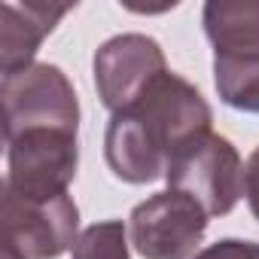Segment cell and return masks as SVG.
Here are the masks:
<instances>
[{"mask_svg":"<svg viewBox=\"0 0 259 259\" xmlns=\"http://www.w3.org/2000/svg\"><path fill=\"white\" fill-rule=\"evenodd\" d=\"M210 104L183 76L165 73L150 92L122 113H113L104 132V159L116 180L144 186L165 177L171 159L210 132Z\"/></svg>","mask_w":259,"mask_h":259,"instance_id":"6da1fadb","label":"cell"},{"mask_svg":"<svg viewBox=\"0 0 259 259\" xmlns=\"http://www.w3.org/2000/svg\"><path fill=\"white\" fill-rule=\"evenodd\" d=\"M0 101L7 141L34 128H61L79 135V98L58 64L34 61L31 67L4 76Z\"/></svg>","mask_w":259,"mask_h":259,"instance_id":"7a4b0ae2","label":"cell"},{"mask_svg":"<svg viewBox=\"0 0 259 259\" xmlns=\"http://www.w3.org/2000/svg\"><path fill=\"white\" fill-rule=\"evenodd\" d=\"M79 168V135L61 128H34L7 141L4 186L28 201L67 195Z\"/></svg>","mask_w":259,"mask_h":259,"instance_id":"3957f363","label":"cell"},{"mask_svg":"<svg viewBox=\"0 0 259 259\" xmlns=\"http://www.w3.org/2000/svg\"><path fill=\"white\" fill-rule=\"evenodd\" d=\"M165 180L168 189L195 198L207 217H226L244 195V162L229 138L207 132L171 159Z\"/></svg>","mask_w":259,"mask_h":259,"instance_id":"277c9868","label":"cell"},{"mask_svg":"<svg viewBox=\"0 0 259 259\" xmlns=\"http://www.w3.org/2000/svg\"><path fill=\"white\" fill-rule=\"evenodd\" d=\"M207 210L177 192L165 189L141 201L128 217V238L144 259H192L207 232Z\"/></svg>","mask_w":259,"mask_h":259,"instance_id":"5b68a950","label":"cell"},{"mask_svg":"<svg viewBox=\"0 0 259 259\" xmlns=\"http://www.w3.org/2000/svg\"><path fill=\"white\" fill-rule=\"evenodd\" d=\"M79 238V207L70 195L49 201L19 198L4 186L0 198V244L22 259H58Z\"/></svg>","mask_w":259,"mask_h":259,"instance_id":"8992f818","label":"cell"},{"mask_svg":"<svg viewBox=\"0 0 259 259\" xmlns=\"http://www.w3.org/2000/svg\"><path fill=\"white\" fill-rule=\"evenodd\" d=\"M95 92L110 113H122L138 104L150 85L168 73L162 46L147 34H116L98 46L95 61Z\"/></svg>","mask_w":259,"mask_h":259,"instance_id":"52a82bcc","label":"cell"},{"mask_svg":"<svg viewBox=\"0 0 259 259\" xmlns=\"http://www.w3.org/2000/svg\"><path fill=\"white\" fill-rule=\"evenodd\" d=\"M73 10V4H40V0H7L0 7V70L4 76L34 64L40 43Z\"/></svg>","mask_w":259,"mask_h":259,"instance_id":"ba28073f","label":"cell"},{"mask_svg":"<svg viewBox=\"0 0 259 259\" xmlns=\"http://www.w3.org/2000/svg\"><path fill=\"white\" fill-rule=\"evenodd\" d=\"M213 58L259 55V0H210L201 10Z\"/></svg>","mask_w":259,"mask_h":259,"instance_id":"9c48e42d","label":"cell"},{"mask_svg":"<svg viewBox=\"0 0 259 259\" xmlns=\"http://www.w3.org/2000/svg\"><path fill=\"white\" fill-rule=\"evenodd\" d=\"M213 85L226 107L259 113V55L213 58Z\"/></svg>","mask_w":259,"mask_h":259,"instance_id":"30bf717a","label":"cell"},{"mask_svg":"<svg viewBox=\"0 0 259 259\" xmlns=\"http://www.w3.org/2000/svg\"><path fill=\"white\" fill-rule=\"evenodd\" d=\"M132 238L122 220L92 223L79 232L70 259H132Z\"/></svg>","mask_w":259,"mask_h":259,"instance_id":"8fae6325","label":"cell"},{"mask_svg":"<svg viewBox=\"0 0 259 259\" xmlns=\"http://www.w3.org/2000/svg\"><path fill=\"white\" fill-rule=\"evenodd\" d=\"M192 259H259V244L244 238H223L198 250Z\"/></svg>","mask_w":259,"mask_h":259,"instance_id":"7c38bea8","label":"cell"},{"mask_svg":"<svg viewBox=\"0 0 259 259\" xmlns=\"http://www.w3.org/2000/svg\"><path fill=\"white\" fill-rule=\"evenodd\" d=\"M244 198L250 204V213L259 220V147L244 162Z\"/></svg>","mask_w":259,"mask_h":259,"instance_id":"4fadbf2b","label":"cell"},{"mask_svg":"<svg viewBox=\"0 0 259 259\" xmlns=\"http://www.w3.org/2000/svg\"><path fill=\"white\" fill-rule=\"evenodd\" d=\"M4 259H22V256H19L13 247H4Z\"/></svg>","mask_w":259,"mask_h":259,"instance_id":"5bb4252c","label":"cell"}]
</instances>
